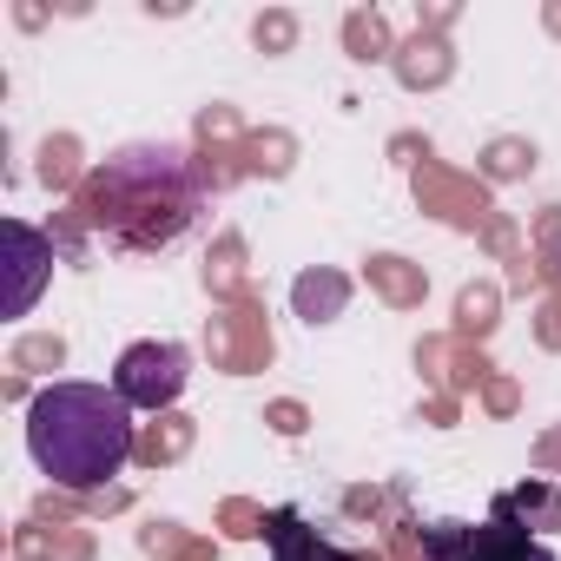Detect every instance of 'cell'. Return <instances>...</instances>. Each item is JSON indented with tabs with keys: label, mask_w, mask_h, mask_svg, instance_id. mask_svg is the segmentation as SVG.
Masks as SVG:
<instances>
[{
	"label": "cell",
	"mask_w": 561,
	"mask_h": 561,
	"mask_svg": "<svg viewBox=\"0 0 561 561\" xmlns=\"http://www.w3.org/2000/svg\"><path fill=\"white\" fill-rule=\"evenodd\" d=\"M139 410L113 390V383H80L60 377L27 403V449L41 462L47 482L60 489H106L126 462H133V423Z\"/></svg>",
	"instance_id": "cell-1"
},
{
	"label": "cell",
	"mask_w": 561,
	"mask_h": 561,
	"mask_svg": "<svg viewBox=\"0 0 561 561\" xmlns=\"http://www.w3.org/2000/svg\"><path fill=\"white\" fill-rule=\"evenodd\" d=\"M185 377H192V357H185L179 344H159V337L126 344L119 364H113V390H119L133 410H172V403L185 397Z\"/></svg>",
	"instance_id": "cell-2"
},
{
	"label": "cell",
	"mask_w": 561,
	"mask_h": 561,
	"mask_svg": "<svg viewBox=\"0 0 561 561\" xmlns=\"http://www.w3.org/2000/svg\"><path fill=\"white\" fill-rule=\"evenodd\" d=\"M8 251H14V291H8V318H27L41 305V285L54 271V244L27 225V218H8Z\"/></svg>",
	"instance_id": "cell-3"
},
{
	"label": "cell",
	"mask_w": 561,
	"mask_h": 561,
	"mask_svg": "<svg viewBox=\"0 0 561 561\" xmlns=\"http://www.w3.org/2000/svg\"><path fill=\"white\" fill-rule=\"evenodd\" d=\"M469 561H554V548L535 541L528 528H515V515L495 502V515L482 528H469Z\"/></svg>",
	"instance_id": "cell-4"
},
{
	"label": "cell",
	"mask_w": 561,
	"mask_h": 561,
	"mask_svg": "<svg viewBox=\"0 0 561 561\" xmlns=\"http://www.w3.org/2000/svg\"><path fill=\"white\" fill-rule=\"evenodd\" d=\"M271 541H277V561H337L324 541H305L291 515H277V522H271Z\"/></svg>",
	"instance_id": "cell-5"
},
{
	"label": "cell",
	"mask_w": 561,
	"mask_h": 561,
	"mask_svg": "<svg viewBox=\"0 0 561 561\" xmlns=\"http://www.w3.org/2000/svg\"><path fill=\"white\" fill-rule=\"evenodd\" d=\"M423 541H430V561H469V528L462 522H436V528H423Z\"/></svg>",
	"instance_id": "cell-6"
}]
</instances>
